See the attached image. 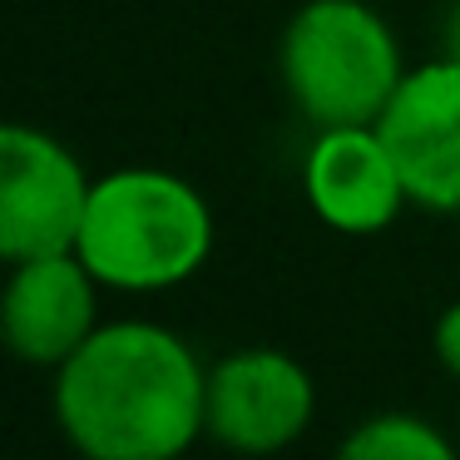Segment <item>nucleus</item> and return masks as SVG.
Listing matches in <instances>:
<instances>
[{"instance_id": "1", "label": "nucleus", "mask_w": 460, "mask_h": 460, "mask_svg": "<svg viewBox=\"0 0 460 460\" xmlns=\"http://www.w3.org/2000/svg\"><path fill=\"white\" fill-rule=\"evenodd\" d=\"M55 420L90 460H173L208 430V367L173 327L100 322L55 367Z\"/></svg>"}, {"instance_id": "2", "label": "nucleus", "mask_w": 460, "mask_h": 460, "mask_svg": "<svg viewBox=\"0 0 460 460\" xmlns=\"http://www.w3.org/2000/svg\"><path fill=\"white\" fill-rule=\"evenodd\" d=\"M213 208L169 169H114L94 179L75 252L114 292H169L213 258Z\"/></svg>"}, {"instance_id": "3", "label": "nucleus", "mask_w": 460, "mask_h": 460, "mask_svg": "<svg viewBox=\"0 0 460 460\" xmlns=\"http://www.w3.org/2000/svg\"><path fill=\"white\" fill-rule=\"evenodd\" d=\"M288 100L312 129L376 124L411 65L386 15L367 0H307L278 45Z\"/></svg>"}, {"instance_id": "4", "label": "nucleus", "mask_w": 460, "mask_h": 460, "mask_svg": "<svg viewBox=\"0 0 460 460\" xmlns=\"http://www.w3.org/2000/svg\"><path fill=\"white\" fill-rule=\"evenodd\" d=\"M90 169L70 144L31 124L0 129V258L70 252L90 208Z\"/></svg>"}, {"instance_id": "5", "label": "nucleus", "mask_w": 460, "mask_h": 460, "mask_svg": "<svg viewBox=\"0 0 460 460\" xmlns=\"http://www.w3.org/2000/svg\"><path fill=\"white\" fill-rule=\"evenodd\" d=\"M317 381L278 347H243L208 367V436L243 456H272L307 436Z\"/></svg>"}, {"instance_id": "6", "label": "nucleus", "mask_w": 460, "mask_h": 460, "mask_svg": "<svg viewBox=\"0 0 460 460\" xmlns=\"http://www.w3.org/2000/svg\"><path fill=\"white\" fill-rule=\"evenodd\" d=\"M376 129L396 159L406 193L426 213H460V60L411 65Z\"/></svg>"}, {"instance_id": "7", "label": "nucleus", "mask_w": 460, "mask_h": 460, "mask_svg": "<svg viewBox=\"0 0 460 460\" xmlns=\"http://www.w3.org/2000/svg\"><path fill=\"white\" fill-rule=\"evenodd\" d=\"M302 193L317 223L347 238H376L411 203L406 179L376 124H327L302 159Z\"/></svg>"}, {"instance_id": "8", "label": "nucleus", "mask_w": 460, "mask_h": 460, "mask_svg": "<svg viewBox=\"0 0 460 460\" xmlns=\"http://www.w3.org/2000/svg\"><path fill=\"white\" fill-rule=\"evenodd\" d=\"M100 288L80 252H45V258L11 262L5 282V341L31 367H60L100 327Z\"/></svg>"}, {"instance_id": "9", "label": "nucleus", "mask_w": 460, "mask_h": 460, "mask_svg": "<svg viewBox=\"0 0 460 460\" xmlns=\"http://www.w3.org/2000/svg\"><path fill=\"white\" fill-rule=\"evenodd\" d=\"M341 456L347 460H450L456 446H450L426 416L381 411V416L361 420V426L341 440Z\"/></svg>"}, {"instance_id": "10", "label": "nucleus", "mask_w": 460, "mask_h": 460, "mask_svg": "<svg viewBox=\"0 0 460 460\" xmlns=\"http://www.w3.org/2000/svg\"><path fill=\"white\" fill-rule=\"evenodd\" d=\"M430 347H436V361L460 376V302H450L446 312L436 317V332H430Z\"/></svg>"}, {"instance_id": "11", "label": "nucleus", "mask_w": 460, "mask_h": 460, "mask_svg": "<svg viewBox=\"0 0 460 460\" xmlns=\"http://www.w3.org/2000/svg\"><path fill=\"white\" fill-rule=\"evenodd\" d=\"M446 55L460 60V0L450 5V15H446Z\"/></svg>"}]
</instances>
